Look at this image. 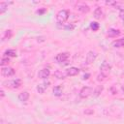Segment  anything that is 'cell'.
<instances>
[{"mask_svg": "<svg viewBox=\"0 0 124 124\" xmlns=\"http://www.w3.org/2000/svg\"><path fill=\"white\" fill-rule=\"evenodd\" d=\"M54 76H55V78H57L59 79H63V78H65L67 77V74H66V72H62L60 70H57L54 73Z\"/></svg>", "mask_w": 124, "mask_h": 124, "instance_id": "cell-15", "label": "cell"}, {"mask_svg": "<svg viewBox=\"0 0 124 124\" xmlns=\"http://www.w3.org/2000/svg\"><path fill=\"white\" fill-rule=\"evenodd\" d=\"M11 36H12V31L11 30H7L6 32H5V35L3 36V38H2V41H4L5 39H10L11 38Z\"/></svg>", "mask_w": 124, "mask_h": 124, "instance_id": "cell-23", "label": "cell"}, {"mask_svg": "<svg viewBox=\"0 0 124 124\" xmlns=\"http://www.w3.org/2000/svg\"><path fill=\"white\" fill-rule=\"evenodd\" d=\"M110 65L108 63V62H103L101 67H100V70H101V74L105 75L106 77L110 73Z\"/></svg>", "mask_w": 124, "mask_h": 124, "instance_id": "cell-5", "label": "cell"}, {"mask_svg": "<svg viewBox=\"0 0 124 124\" xmlns=\"http://www.w3.org/2000/svg\"><path fill=\"white\" fill-rule=\"evenodd\" d=\"M49 75H50V71H49V69H47V68H44V69L40 70V72L38 73V77H39L40 78H43V79L48 78Z\"/></svg>", "mask_w": 124, "mask_h": 124, "instance_id": "cell-8", "label": "cell"}, {"mask_svg": "<svg viewBox=\"0 0 124 124\" xmlns=\"http://www.w3.org/2000/svg\"><path fill=\"white\" fill-rule=\"evenodd\" d=\"M46 11V10L45 8H43V9H39V10L36 11V14H38V15H43Z\"/></svg>", "mask_w": 124, "mask_h": 124, "instance_id": "cell-26", "label": "cell"}, {"mask_svg": "<svg viewBox=\"0 0 124 124\" xmlns=\"http://www.w3.org/2000/svg\"><path fill=\"white\" fill-rule=\"evenodd\" d=\"M84 113H85V114H93V110H91V109H86V110L84 111Z\"/></svg>", "mask_w": 124, "mask_h": 124, "instance_id": "cell-28", "label": "cell"}, {"mask_svg": "<svg viewBox=\"0 0 124 124\" xmlns=\"http://www.w3.org/2000/svg\"><path fill=\"white\" fill-rule=\"evenodd\" d=\"M64 28H65L66 30H73V29L75 28V25H73V24H68V25H65Z\"/></svg>", "mask_w": 124, "mask_h": 124, "instance_id": "cell-25", "label": "cell"}, {"mask_svg": "<svg viewBox=\"0 0 124 124\" xmlns=\"http://www.w3.org/2000/svg\"><path fill=\"white\" fill-rule=\"evenodd\" d=\"M89 76H90L89 74H86V75H84V76H83V78H83V79H87Z\"/></svg>", "mask_w": 124, "mask_h": 124, "instance_id": "cell-30", "label": "cell"}, {"mask_svg": "<svg viewBox=\"0 0 124 124\" xmlns=\"http://www.w3.org/2000/svg\"><path fill=\"white\" fill-rule=\"evenodd\" d=\"M3 84H6L5 86L7 87H11V88H18L21 85V80L19 78H16L13 80H9V81H5Z\"/></svg>", "mask_w": 124, "mask_h": 124, "instance_id": "cell-3", "label": "cell"}, {"mask_svg": "<svg viewBox=\"0 0 124 124\" xmlns=\"http://www.w3.org/2000/svg\"><path fill=\"white\" fill-rule=\"evenodd\" d=\"M105 78H106V76L103 75V74H99V75L97 76V80H98V81H103Z\"/></svg>", "mask_w": 124, "mask_h": 124, "instance_id": "cell-24", "label": "cell"}, {"mask_svg": "<svg viewBox=\"0 0 124 124\" xmlns=\"http://www.w3.org/2000/svg\"><path fill=\"white\" fill-rule=\"evenodd\" d=\"M9 62H10V58H9V57L4 56V57L1 59V66H2V67H4L5 65H8V64H9Z\"/></svg>", "mask_w": 124, "mask_h": 124, "instance_id": "cell-22", "label": "cell"}, {"mask_svg": "<svg viewBox=\"0 0 124 124\" xmlns=\"http://www.w3.org/2000/svg\"><path fill=\"white\" fill-rule=\"evenodd\" d=\"M77 10L78 11H79V12H81V13H88L89 12V6L88 5H86V4H84V3H78V5H77Z\"/></svg>", "mask_w": 124, "mask_h": 124, "instance_id": "cell-10", "label": "cell"}, {"mask_svg": "<svg viewBox=\"0 0 124 124\" xmlns=\"http://www.w3.org/2000/svg\"><path fill=\"white\" fill-rule=\"evenodd\" d=\"M0 95H1V98H3V97L5 96V93H4V91H3L2 89L0 90Z\"/></svg>", "mask_w": 124, "mask_h": 124, "instance_id": "cell-29", "label": "cell"}, {"mask_svg": "<svg viewBox=\"0 0 124 124\" xmlns=\"http://www.w3.org/2000/svg\"><path fill=\"white\" fill-rule=\"evenodd\" d=\"M102 15H103V11H102L101 7H97L95 9V11H94V17L97 18V19H99V18H101Z\"/></svg>", "mask_w": 124, "mask_h": 124, "instance_id": "cell-18", "label": "cell"}, {"mask_svg": "<svg viewBox=\"0 0 124 124\" xmlns=\"http://www.w3.org/2000/svg\"><path fill=\"white\" fill-rule=\"evenodd\" d=\"M103 89H104V87H103V85H98L95 89H94V91H93V95L95 96V97H98L101 93H102V91H103Z\"/></svg>", "mask_w": 124, "mask_h": 124, "instance_id": "cell-20", "label": "cell"}, {"mask_svg": "<svg viewBox=\"0 0 124 124\" xmlns=\"http://www.w3.org/2000/svg\"><path fill=\"white\" fill-rule=\"evenodd\" d=\"M93 88L89 86H83L79 91V97L80 98H87L93 93Z\"/></svg>", "mask_w": 124, "mask_h": 124, "instance_id": "cell-2", "label": "cell"}, {"mask_svg": "<svg viewBox=\"0 0 124 124\" xmlns=\"http://www.w3.org/2000/svg\"><path fill=\"white\" fill-rule=\"evenodd\" d=\"M16 73V71L12 68V67H2L1 69V74L4 76V77H12L14 76Z\"/></svg>", "mask_w": 124, "mask_h": 124, "instance_id": "cell-4", "label": "cell"}, {"mask_svg": "<svg viewBox=\"0 0 124 124\" xmlns=\"http://www.w3.org/2000/svg\"><path fill=\"white\" fill-rule=\"evenodd\" d=\"M119 16H120V18H122L123 21H124V9H121V10H120V12H119Z\"/></svg>", "mask_w": 124, "mask_h": 124, "instance_id": "cell-27", "label": "cell"}, {"mask_svg": "<svg viewBox=\"0 0 124 124\" xmlns=\"http://www.w3.org/2000/svg\"><path fill=\"white\" fill-rule=\"evenodd\" d=\"M4 55L6 56V57H15V56H16V51L15 50V49H7L5 52H4Z\"/></svg>", "mask_w": 124, "mask_h": 124, "instance_id": "cell-17", "label": "cell"}, {"mask_svg": "<svg viewBox=\"0 0 124 124\" xmlns=\"http://www.w3.org/2000/svg\"><path fill=\"white\" fill-rule=\"evenodd\" d=\"M13 4V2H1L0 3V14H4L8 10V6Z\"/></svg>", "mask_w": 124, "mask_h": 124, "instance_id": "cell-12", "label": "cell"}, {"mask_svg": "<svg viewBox=\"0 0 124 124\" xmlns=\"http://www.w3.org/2000/svg\"><path fill=\"white\" fill-rule=\"evenodd\" d=\"M48 85H49V81H44V82L38 84V86H37V91H38L40 94H43V93L45 92V90L48 87Z\"/></svg>", "mask_w": 124, "mask_h": 124, "instance_id": "cell-9", "label": "cell"}, {"mask_svg": "<svg viewBox=\"0 0 124 124\" xmlns=\"http://www.w3.org/2000/svg\"><path fill=\"white\" fill-rule=\"evenodd\" d=\"M62 87L60 86V85H57V86H55L54 88H53V90H52V92H53V94L55 95V96H57V97H59V96H61L62 95Z\"/></svg>", "mask_w": 124, "mask_h": 124, "instance_id": "cell-19", "label": "cell"}, {"mask_svg": "<svg viewBox=\"0 0 124 124\" xmlns=\"http://www.w3.org/2000/svg\"><path fill=\"white\" fill-rule=\"evenodd\" d=\"M28 98H29V93L27 91H23V92L19 93V95H18V100L20 102H26L28 100Z\"/></svg>", "mask_w": 124, "mask_h": 124, "instance_id": "cell-13", "label": "cell"}, {"mask_svg": "<svg viewBox=\"0 0 124 124\" xmlns=\"http://www.w3.org/2000/svg\"><path fill=\"white\" fill-rule=\"evenodd\" d=\"M79 73V69L77 67H70L69 69L66 70V74L68 77H74Z\"/></svg>", "mask_w": 124, "mask_h": 124, "instance_id": "cell-11", "label": "cell"}, {"mask_svg": "<svg viewBox=\"0 0 124 124\" xmlns=\"http://www.w3.org/2000/svg\"><path fill=\"white\" fill-rule=\"evenodd\" d=\"M96 57H97V53H96L95 51H93V50L88 51V53H87V55H86V64H91V63H93V62L95 61Z\"/></svg>", "mask_w": 124, "mask_h": 124, "instance_id": "cell-6", "label": "cell"}, {"mask_svg": "<svg viewBox=\"0 0 124 124\" xmlns=\"http://www.w3.org/2000/svg\"><path fill=\"white\" fill-rule=\"evenodd\" d=\"M112 46H113L114 47H122V46H124V38L118 39V40L114 41V42L112 43Z\"/></svg>", "mask_w": 124, "mask_h": 124, "instance_id": "cell-16", "label": "cell"}, {"mask_svg": "<svg viewBox=\"0 0 124 124\" xmlns=\"http://www.w3.org/2000/svg\"><path fill=\"white\" fill-rule=\"evenodd\" d=\"M90 28L93 30V31H97L99 29V23L96 22V21H92L90 23Z\"/></svg>", "mask_w": 124, "mask_h": 124, "instance_id": "cell-21", "label": "cell"}, {"mask_svg": "<svg viewBox=\"0 0 124 124\" xmlns=\"http://www.w3.org/2000/svg\"><path fill=\"white\" fill-rule=\"evenodd\" d=\"M69 11L68 10H60L56 15L57 23H63L69 18Z\"/></svg>", "mask_w": 124, "mask_h": 124, "instance_id": "cell-1", "label": "cell"}, {"mask_svg": "<svg viewBox=\"0 0 124 124\" xmlns=\"http://www.w3.org/2000/svg\"><path fill=\"white\" fill-rule=\"evenodd\" d=\"M69 57V53L67 52H62V53H58L55 57V60L58 62V63H62V62H66L67 59Z\"/></svg>", "mask_w": 124, "mask_h": 124, "instance_id": "cell-7", "label": "cell"}, {"mask_svg": "<svg viewBox=\"0 0 124 124\" xmlns=\"http://www.w3.org/2000/svg\"><path fill=\"white\" fill-rule=\"evenodd\" d=\"M120 35V31L117 30V29H114V28H110L108 31V37H111V38H114L116 36Z\"/></svg>", "mask_w": 124, "mask_h": 124, "instance_id": "cell-14", "label": "cell"}]
</instances>
